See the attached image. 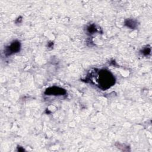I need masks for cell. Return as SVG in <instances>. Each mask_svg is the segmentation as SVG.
Masks as SVG:
<instances>
[{
	"mask_svg": "<svg viewBox=\"0 0 152 152\" xmlns=\"http://www.w3.org/2000/svg\"><path fill=\"white\" fill-rule=\"evenodd\" d=\"M65 93H66V91L65 90L61 88L56 87L49 88L46 90V92H45V94H55V95H59V94L62 95Z\"/></svg>",
	"mask_w": 152,
	"mask_h": 152,
	"instance_id": "7a4b0ae2",
	"label": "cell"
},
{
	"mask_svg": "<svg viewBox=\"0 0 152 152\" xmlns=\"http://www.w3.org/2000/svg\"><path fill=\"white\" fill-rule=\"evenodd\" d=\"M97 81L99 87L102 89H107L115 84V78L108 71L101 70L98 74Z\"/></svg>",
	"mask_w": 152,
	"mask_h": 152,
	"instance_id": "6da1fadb",
	"label": "cell"
},
{
	"mask_svg": "<svg viewBox=\"0 0 152 152\" xmlns=\"http://www.w3.org/2000/svg\"><path fill=\"white\" fill-rule=\"evenodd\" d=\"M20 45L18 42H13L8 48H7V53L8 55H11L13 53H15L20 50Z\"/></svg>",
	"mask_w": 152,
	"mask_h": 152,
	"instance_id": "3957f363",
	"label": "cell"
}]
</instances>
